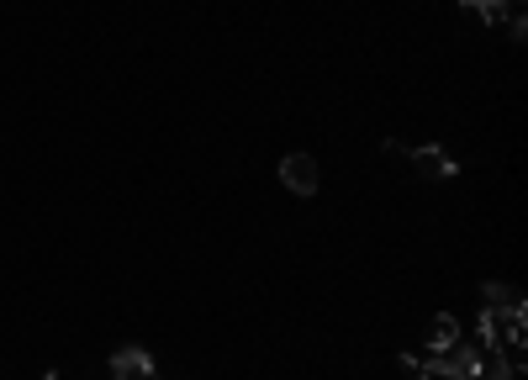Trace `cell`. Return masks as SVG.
Returning <instances> with one entry per match:
<instances>
[{
    "mask_svg": "<svg viewBox=\"0 0 528 380\" xmlns=\"http://www.w3.org/2000/svg\"><path fill=\"white\" fill-rule=\"evenodd\" d=\"M460 11L481 16L486 27H507V22H513V6H507V0H460Z\"/></svg>",
    "mask_w": 528,
    "mask_h": 380,
    "instance_id": "cell-6",
    "label": "cell"
},
{
    "mask_svg": "<svg viewBox=\"0 0 528 380\" xmlns=\"http://www.w3.org/2000/svg\"><path fill=\"white\" fill-rule=\"evenodd\" d=\"M280 185L291 190V196H317V185H323V164L312 154H286L280 159Z\"/></svg>",
    "mask_w": 528,
    "mask_h": 380,
    "instance_id": "cell-1",
    "label": "cell"
},
{
    "mask_svg": "<svg viewBox=\"0 0 528 380\" xmlns=\"http://www.w3.org/2000/svg\"><path fill=\"white\" fill-rule=\"evenodd\" d=\"M412 154V164L423 169L428 180H455L460 175V164H455V154H449V148H439V143H423V148H407Z\"/></svg>",
    "mask_w": 528,
    "mask_h": 380,
    "instance_id": "cell-2",
    "label": "cell"
},
{
    "mask_svg": "<svg viewBox=\"0 0 528 380\" xmlns=\"http://www.w3.org/2000/svg\"><path fill=\"white\" fill-rule=\"evenodd\" d=\"M507 37H513V43H523V37H528V16H523V11H513V22H507Z\"/></svg>",
    "mask_w": 528,
    "mask_h": 380,
    "instance_id": "cell-7",
    "label": "cell"
},
{
    "mask_svg": "<svg viewBox=\"0 0 528 380\" xmlns=\"http://www.w3.org/2000/svg\"><path fill=\"white\" fill-rule=\"evenodd\" d=\"M111 380H154V354L138 349V344H127L111 354Z\"/></svg>",
    "mask_w": 528,
    "mask_h": 380,
    "instance_id": "cell-3",
    "label": "cell"
},
{
    "mask_svg": "<svg viewBox=\"0 0 528 380\" xmlns=\"http://www.w3.org/2000/svg\"><path fill=\"white\" fill-rule=\"evenodd\" d=\"M423 344H428V354H444V349H455V344H460V317L439 312V317L428 322V338H423Z\"/></svg>",
    "mask_w": 528,
    "mask_h": 380,
    "instance_id": "cell-5",
    "label": "cell"
},
{
    "mask_svg": "<svg viewBox=\"0 0 528 380\" xmlns=\"http://www.w3.org/2000/svg\"><path fill=\"white\" fill-rule=\"evenodd\" d=\"M481 301H486V312H497V317H523L528 312L523 291H513V285H502V280H486L481 285Z\"/></svg>",
    "mask_w": 528,
    "mask_h": 380,
    "instance_id": "cell-4",
    "label": "cell"
}]
</instances>
